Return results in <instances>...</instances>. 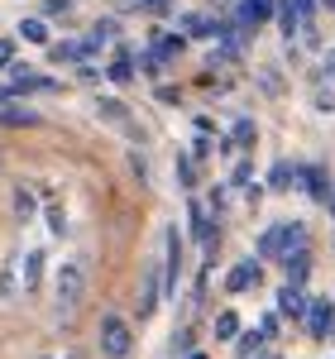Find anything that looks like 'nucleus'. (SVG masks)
<instances>
[{
  "label": "nucleus",
  "mask_w": 335,
  "mask_h": 359,
  "mask_svg": "<svg viewBox=\"0 0 335 359\" xmlns=\"http://www.w3.org/2000/svg\"><path fill=\"white\" fill-rule=\"evenodd\" d=\"M86 297V259H62L57 269V316H77V306Z\"/></svg>",
  "instance_id": "nucleus-1"
},
{
  "label": "nucleus",
  "mask_w": 335,
  "mask_h": 359,
  "mask_svg": "<svg viewBox=\"0 0 335 359\" xmlns=\"http://www.w3.org/2000/svg\"><path fill=\"white\" fill-rule=\"evenodd\" d=\"M135 350V326L120 316V311H106L101 316V355L106 359H130Z\"/></svg>",
  "instance_id": "nucleus-2"
},
{
  "label": "nucleus",
  "mask_w": 335,
  "mask_h": 359,
  "mask_svg": "<svg viewBox=\"0 0 335 359\" xmlns=\"http://www.w3.org/2000/svg\"><path fill=\"white\" fill-rule=\"evenodd\" d=\"M177 273H182V235H177V225H168L163 235V297H177Z\"/></svg>",
  "instance_id": "nucleus-3"
},
{
  "label": "nucleus",
  "mask_w": 335,
  "mask_h": 359,
  "mask_svg": "<svg viewBox=\"0 0 335 359\" xmlns=\"http://www.w3.org/2000/svg\"><path fill=\"white\" fill-rule=\"evenodd\" d=\"M53 91H57L53 77H39V72H25V67H20L15 82L0 86V101H15V96H20V101H25V96H53Z\"/></svg>",
  "instance_id": "nucleus-4"
},
{
  "label": "nucleus",
  "mask_w": 335,
  "mask_h": 359,
  "mask_svg": "<svg viewBox=\"0 0 335 359\" xmlns=\"http://www.w3.org/2000/svg\"><path fill=\"white\" fill-rule=\"evenodd\" d=\"M307 335L311 340H331L335 335V302L331 297H311L307 302Z\"/></svg>",
  "instance_id": "nucleus-5"
},
{
  "label": "nucleus",
  "mask_w": 335,
  "mask_h": 359,
  "mask_svg": "<svg viewBox=\"0 0 335 359\" xmlns=\"http://www.w3.org/2000/svg\"><path fill=\"white\" fill-rule=\"evenodd\" d=\"M182 48H187V39H182V34H163V39L144 53V72H153V77H158V72H163V62H172Z\"/></svg>",
  "instance_id": "nucleus-6"
},
{
  "label": "nucleus",
  "mask_w": 335,
  "mask_h": 359,
  "mask_svg": "<svg viewBox=\"0 0 335 359\" xmlns=\"http://www.w3.org/2000/svg\"><path fill=\"white\" fill-rule=\"evenodd\" d=\"M292 177L302 182V192H307L311 201H326V192H331V172H326L321 163H297Z\"/></svg>",
  "instance_id": "nucleus-7"
},
{
  "label": "nucleus",
  "mask_w": 335,
  "mask_h": 359,
  "mask_svg": "<svg viewBox=\"0 0 335 359\" xmlns=\"http://www.w3.org/2000/svg\"><path fill=\"white\" fill-rule=\"evenodd\" d=\"M192 240H196V245H206V254H216V245H221V230L211 225L206 201H192Z\"/></svg>",
  "instance_id": "nucleus-8"
},
{
  "label": "nucleus",
  "mask_w": 335,
  "mask_h": 359,
  "mask_svg": "<svg viewBox=\"0 0 335 359\" xmlns=\"http://www.w3.org/2000/svg\"><path fill=\"white\" fill-rule=\"evenodd\" d=\"M158 302H163V283H158V269L149 264L144 278H139V321H149L158 311Z\"/></svg>",
  "instance_id": "nucleus-9"
},
{
  "label": "nucleus",
  "mask_w": 335,
  "mask_h": 359,
  "mask_svg": "<svg viewBox=\"0 0 335 359\" xmlns=\"http://www.w3.org/2000/svg\"><path fill=\"white\" fill-rule=\"evenodd\" d=\"M307 287H292V283H282L278 287V316H292V321H302L307 316Z\"/></svg>",
  "instance_id": "nucleus-10"
},
{
  "label": "nucleus",
  "mask_w": 335,
  "mask_h": 359,
  "mask_svg": "<svg viewBox=\"0 0 335 359\" xmlns=\"http://www.w3.org/2000/svg\"><path fill=\"white\" fill-rule=\"evenodd\" d=\"M264 278V269H259V259H245V264H235L230 273H225V292H249L254 283Z\"/></svg>",
  "instance_id": "nucleus-11"
},
{
  "label": "nucleus",
  "mask_w": 335,
  "mask_h": 359,
  "mask_svg": "<svg viewBox=\"0 0 335 359\" xmlns=\"http://www.w3.org/2000/svg\"><path fill=\"white\" fill-rule=\"evenodd\" d=\"M282 273H287V283L292 287H307V278H311V249H292L287 259H282Z\"/></svg>",
  "instance_id": "nucleus-12"
},
{
  "label": "nucleus",
  "mask_w": 335,
  "mask_h": 359,
  "mask_svg": "<svg viewBox=\"0 0 335 359\" xmlns=\"http://www.w3.org/2000/svg\"><path fill=\"white\" fill-rule=\"evenodd\" d=\"M39 278H43V254H39V249H29L25 259H20V297L39 292Z\"/></svg>",
  "instance_id": "nucleus-13"
},
{
  "label": "nucleus",
  "mask_w": 335,
  "mask_h": 359,
  "mask_svg": "<svg viewBox=\"0 0 335 359\" xmlns=\"http://www.w3.org/2000/svg\"><path fill=\"white\" fill-rule=\"evenodd\" d=\"M0 125L5 130H34V125H43V115L29 111V106H5L0 101Z\"/></svg>",
  "instance_id": "nucleus-14"
},
{
  "label": "nucleus",
  "mask_w": 335,
  "mask_h": 359,
  "mask_svg": "<svg viewBox=\"0 0 335 359\" xmlns=\"http://www.w3.org/2000/svg\"><path fill=\"white\" fill-rule=\"evenodd\" d=\"M106 77H111V82H135V48H130V43H120V48H115V57H111V67H106Z\"/></svg>",
  "instance_id": "nucleus-15"
},
{
  "label": "nucleus",
  "mask_w": 335,
  "mask_h": 359,
  "mask_svg": "<svg viewBox=\"0 0 335 359\" xmlns=\"http://www.w3.org/2000/svg\"><path fill=\"white\" fill-rule=\"evenodd\" d=\"M48 57H53V62H77V67H82V62H91V48H86V43H48Z\"/></svg>",
  "instance_id": "nucleus-16"
},
{
  "label": "nucleus",
  "mask_w": 335,
  "mask_h": 359,
  "mask_svg": "<svg viewBox=\"0 0 335 359\" xmlns=\"http://www.w3.org/2000/svg\"><path fill=\"white\" fill-rule=\"evenodd\" d=\"M182 25L192 39H221V20H211V15H182Z\"/></svg>",
  "instance_id": "nucleus-17"
},
{
  "label": "nucleus",
  "mask_w": 335,
  "mask_h": 359,
  "mask_svg": "<svg viewBox=\"0 0 335 359\" xmlns=\"http://www.w3.org/2000/svg\"><path fill=\"white\" fill-rule=\"evenodd\" d=\"M273 15H278L282 39L292 43V34H302V20H297V5H292V0H278V10H273Z\"/></svg>",
  "instance_id": "nucleus-18"
},
{
  "label": "nucleus",
  "mask_w": 335,
  "mask_h": 359,
  "mask_svg": "<svg viewBox=\"0 0 335 359\" xmlns=\"http://www.w3.org/2000/svg\"><path fill=\"white\" fill-rule=\"evenodd\" d=\"M254 139H259V125H254L249 115L230 125V149H254Z\"/></svg>",
  "instance_id": "nucleus-19"
},
{
  "label": "nucleus",
  "mask_w": 335,
  "mask_h": 359,
  "mask_svg": "<svg viewBox=\"0 0 335 359\" xmlns=\"http://www.w3.org/2000/svg\"><path fill=\"white\" fill-rule=\"evenodd\" d=\"M292 172H297V163L273 158V168H268V192H287V187H292Z\"/></svg>",
  "instance_id": "nucleus-20"
},
{
  "label": "nucleus",
  "mask_w": 335,
  "mask_h": 359,
  "mask_svg": "<svg viewBox=\"0 0 335 359\" xmlns=\"http://www.w3.org/2000/svg\"><path fill=\"white\" fill-rule=\"evenodd\" d=\"M96 115H101V120H111V125H125V130H130V111H125V101H115V96H101V101H96Z\"/></svg>",
  "instance_id": "nucleus-21"
},
{
  "label": "nucleus",
  "mask_w": 335,
  "mask_h": 359,
  "mask_svg": "<svg viewBox=\"0 0 335 359\" xmlns=\"http://www.w3.org/2000/svg\"><path fill=\"white\" fill-rule=\"evenodd\" d=\"M259 259H282V221L259 235Z\"/></svg>",
  "instance_id": "nucleus-22"
},
{
  "label": "nucleus",
  "mask_w": 335,
  "mask_h": 359,
  "mask_svg": "<svg viewBox=\"0 0 335 359\" xmlns=\"http://www.w3.org/2000/svg\"><path fill=\"white\" fill-rule=\"evenodd\" d=\"M111 39H115V20H96V25H91V39H86V48L96 53V48L111 43Z\"/></svg>",
  "instance_id": "nucleus-23"
},
{
  "label": "nucleus",
  "mask_w": 335,
  "mask_h": 359,
  "mask_svg": "<svg viewBox=\"0 0 335 359\" xmlns=\"http://www.w3.org/2000/svg\"><path fill=\"white\" fill-rule=\"evenodd\" d=\"M20 297V278H15V264L0 269V302H15Z\"/></svg>",
  "instance_id": "nucleus-24"
},
{
  "label": "nucleus",
  "mask_w": 335,
  "mask_h": 359,
  "mask_svg": "<svg viewBox=\"0 0 335 359\" xmlns=\"http://www.w3.org/2000/svg\"><path fill=\"white\" fill-rule=\"evenodd\" d=\"M259 350H264V335H259V331H249V335H235V355H240V359H254Z\"/></svg>",
  "instance_id": "nucleus-25"
},
{
  "label": "nucleus",
  "mask_w": 335,
  "mask_h": 359,
  "mask_svg": "<svg viewBox=\"0 0 335 359\" xmlns=\"http://www.w3.org/2000/svg\"><path fill=\"white\" fill-rule=\"evenodd\" d=\"M20 39L25 43H48V20H25L20 25Z\"/></svg>",
  "instance_id": "nucleus-26"
},
{
  "label": "nucleus",
  "mask_w": 335,
  "mask_h": 359,
  "mask_svg": "<svg viewBox=\"0 0 335 359\" xmlns=\"http://www.w3.org/2000/svg\"><path fill=\"white\" fill-rule=\"evenodd\" d=\"M34 211H39L34 192H29V187H20V192H15V216H20V221H34Z\"/></svg>",
  "instance_id": "nucleus-27"
},
{
  "label": "nucleus",
  "mask_w": 335,
  "mask_h": 359,
  "mask_svg": "<svg viewBox=\"0 0 335 359\" xmlns=\"http://www.w3.org/2000/svg\"><path fill=\"white\" fill-rule=\"evenodd\" d=\"M235 335H240V316L235 311H221L216 316V340H235Z\"/></svg>",
  "instance_id": "nucleus-28"
},
{
  "label": "nucleus",
  "mask_w": 335,
  "mask_h": 359,
  "mask_svg": "<svg viewBox=\"0 0 335 359\" xmlns=\"http://www.w3.org/2000/svg\"><path fill=\"white\" fill-rule=\"evenodd\" d=\"M177 182H182L187 192H192V187H196V163H192V158H187V154H177Z\"/></svg>",
  "instance_id": "nucleus-29"
},
{
  "label": "nucleus",
  "mask_w": 335,
  "mask_h": 359,
  "mask_svg": "<svg viewBox=\"0 0 335 359\" xmlns=\"http://www.w3.org/2000/svg\"><path fill=\"white\" fill-rule=\"evenodd\" d=\"M48 230L53 235H67V211L62 206H48Z\"/></svg>",
  "instance_id": "nucleus-30"
},
{
  "label": "nucleus",
  "mask_w": 335,
  "mask_h": 359,
  "mask_svg": "<svg viewBox=\"0 0 335 359\" xmlns=\"http://www.w3.org/2000/svg\"><path fill=\"white\" fill-rule=\"evenodd\" d=\"M15 67V39H0V72Z\"/></svg>",
  "instance_id": "nucleus-31"
},
{
  "label": "nucleus",
  "mask_w": 335,
  "mask_h": 359,
  "mask_svg": "<svg viewBox=\"0 0 335 359\" xmlns=\"http://www.w3.org/2000/svg\"><path fill=\"white\" fill-rule=\"evenodd\" d=\"M192 345H196L192 331H177V335H172V350H177V355H192Z\"/></svg>",
  "instance_id": "nucleus-32"
},
{
  "label": "nucleus",
  "mask_w": 335,
  "mask_h": 359,
  "mask_svg": "<svg viewBox=\"0 0 335 359\" xmlns=\"http://www.w3.org/2000/svg\"><path fill=\"white\" fill-rule=\"evenodd\" d=\"M278 326H282V316H278V311H268V316H264V326H259V335H264V340H273Z\"/></svg>",
  "instance_id": "nucleus-33"
},
{
  "label": "nucleus",
  "mask_w": 335,
  "mask_h": 359,
  "mask_svg": "<svg viewBox=\"0 0 335 359\" xmlns=\"http://www.w3.org/2000/svg\"><path fill=\"white\" fill-rule=\"evenodd\" d=\"M249 177H254V163L240 158V163H235V187H249Z\"/></svg>",
  "instance_id": "nucleus-34"
},
{
  "label": "nucleus",
  "mask_w": 335,
  "mask_h": 359,
  "mask_svg": "<svg viewBox=\"0 0 335 359\" xmlns=\"http://www.w3.org/2000/svg\"><path fill=\"white\" fill-rule=\"evenodd\" d=\"M130 168H135V177H139V182H149V158H144L139 149L130 154Z\"/></svg>",
  "instance_id": "nucleus-35"
},
{
  "label": "nucleus",
  "mask_w": 335,
  "mask_h": 359,
  "mask_svg": "<svg viewBox=\"0 0 335 359\" xmlns=\"http://www.w3.org/2000/svg\"><path fill=\"white\" fill-rule=\"evenodd\" d=\"M72 5H77V0H48V15H67Z\"/></svg>",
  "instance_id": "nucleus-36"
},
{
  "label": "nucleus",
  "mask_w": 335,
  "mask_h": 359,
  "mask_svg": "<svg viewBox=\"0 0 335 359\" xmlns=\"http://www.w3.org/2000/svg\"><path fill=\"white\" fill-rule=\"evenodd\" d=\"M39 359H82L77 350H53V355H39Z\"/></svg>",
  "instance_id": "nucleus-37"
},
{
  "label": "nucleus",
  "mask_w": 335,
  "mask_h": 359,
  "mask_svg": "<svg viewBox=\"0 0 335 359\" xmlns=\"http://www.w3.org/2000/svg\"><path fill=\"white\" fill-rule=\"evenodd\" d=\"M321 206H331V216H335V177H331V192H326V201Z\"/></svg>",
  "instance_id": "nucleus-38"
},
{
  "label": "nucleus",
  "mask_w": 335,
  "mask_h": 359,
  "mask_svg": "<svg viewBox=\"0 0 335 359\" xmlns=\"http://www.w3.org/2000/svg\"><path fill=\"white\" fill-rule=\"evenodd\" d=\"M144 5H153V10H168V0H144Z\"/></svg>",
  "instance_id": "nucleus-39"
},
{
  "label": "nucleus",
  "mask_w": 335,
  "mask_h": 359,
  "mask_svg": "<svg viewBox=\"0 0 335 359\" xmlns=\"http://www.w3.org/2000/svg\"><path fill=\"white\" fill-rule=\"evenodd\" d=\"M254 359H278V355H273V350H259V355H254Z\"/></svg>",
  "instance_id": "nucleus-40"
},
{
  "label": "nucleus",
  "mask_w": 335,
  "mask_h": 359,
  "mask_svg": "<svg viewBox=\"0 0 335 359\" xmlns=\"http://www.w3.org/2000/svg\"><path fill=\"white\" fill-rule=\"evenodd\" d=\"M187 359H206V355H201V350H192V355H187Z\"/></svg>",
  "instance_id": "nucleus-41"
},
{
  "label": "nucleus",
  "mask_w": 335,
  "mask_h": 359,
  "mask_svg": "<svg viewBox=\"0 0 335 359\" xmlns=\"http://www.w3.org/2000/svg\"><path fill=\"white\" fill-rule=\"evenodd\" d=\"M321 5H326V10H335V0H321Z\"/></svg>",
  "instance_id": "nucleus-42"
}]
</instances>
